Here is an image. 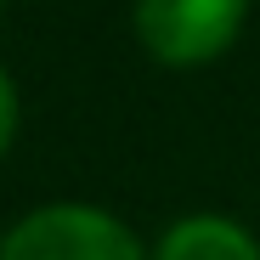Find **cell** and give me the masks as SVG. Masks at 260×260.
Here are the masks:
<instances>
[{
	"label": "cell",
	"mask_w": 260,
	"mask_h": 260,
	"mask_svg": "<svg viewBox=\"0 0 260 260\" xmlns=\"http://www.w3.org/2000/svg\"><path fill=\"white\" fill-rule=\"evenodd\" d=\"M243 12L249 0H136V34L158 62L192 68L232 46Z\"/></svg>",
	"instance_id": "obj_2"
},
{
	"label": "cell",
	"mask_w": 260,
	"mask_h": 260,
	"mask_svg": "<svg viewBox=\"0 0 260 260\" xmlns=\"http://www.w3.org/2000/svg\"><path fill=\"white\" fill-rule=\"evenodd\" d=\"M0 260H147L108 209L46 204L0 238Z\"/></svg>",
	"instance_id": "obj_1"
},
{
	"label": "cell",
	"mask_w": 260,
	"mask_h": 260,
	"mask_svg": "<svg viewBox=\"0 0 260 260\" xmlns=\"http://www.w3.org/2000/svg\"><path fill=\"white\" fill-rule=\"evenodd\" d=\"M12 130H17V91H12V79L0 74V153H6Z\"/></svg>",
	"instance_id": "obj_4"
},
{
	"label": "cell",
	"mask_w": 260,
	"mask_h": 260,
	"mask_svg": "<svg viewBox=\"0 0 260 260\" xmlns=\"http://www.w3.org/2000/svg\"><path fill=\"white\" fill-rule=\"evenodd\" d=\"M158 260H260V243L221 215H187L164 232Z\"/></svg>",
	"instance_id": "obj_3"
}]
</instances>
